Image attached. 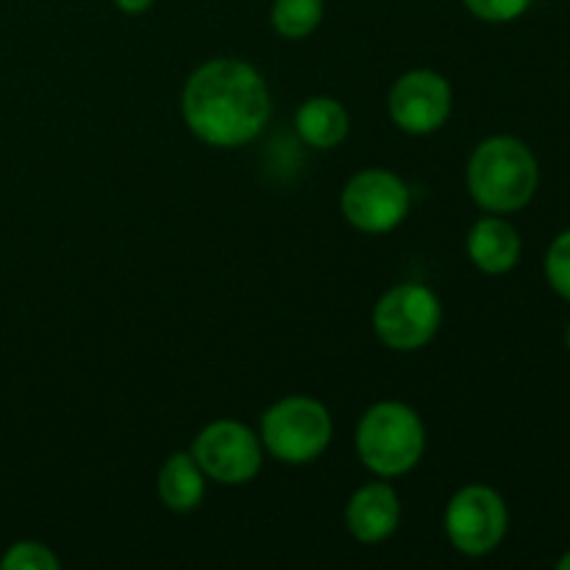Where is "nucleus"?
Returning <instances> with one entry per match:
<instances>
[{"label": "nucleus", "instance_id": "f3484780", "mask_svg": "<svg viewBox=\"0 0 570 570\" xmlns=\"http://www.w3.org/2000/svg\"><path fill=\"white\" fill-rule=\"evenodd\" d=\"M465 9L471 11L476 20L484 22H512L532 6V0H462Z\"/></svg>", "mask_w": 570, "mask_h": 570}, {"label": "nucleus", "instance_id": "f8f14e48", "mask_svg": "<svg viewBox=\"0 0 570 570\" xmlns=\"http://www.w3.org/2000/svg\"><path fill=\"white\" fill-rule=\"evenodd\" d=\"M348 128L351 120L345 106L340 104V100L326 98V95L309 98L306 104L298 106V111H295V131H298V137L304 139L309 148H337V145L348 137Z\"/></svg>", "mask_w": 570, "mask_h": 570}, {"label": "nucleus", "instance_id": "2eb2a0df", "mask_svg": "<svg viewBox=\"0 0 570 570\" xmlns=\"http://www.w3.org/2000/svg\"><path fill=\"white\" fill-rule=\"evenodd\" d=\"M3 570H56L59 568V557L42 543H33V540H22L14 543L0 560Z\"/></svg>", "mask_w": 570, "mask_h": 570}, {"label": "nucleus", "instance_id": "39448f33", "mask_svg": "<svg viewBox=\"0 0 570 570\" xmlns=\"http://www.w3.org/2000/svg\"><path fill=\"white\" fill-rule=\"evenodd\" d=\"M443 323L440 298L426 284L406 282L387 289L373 309V332L387 348L417 351L432 343Z\"/></svg>", "mask_w": 570, "mask_h": 570}, {"label": "nucleus", "instance_id": "1a4fd4ad", "mask_svg": "<svg viewBox=\"0 0 570 570\" xmlns=\"http://www.w3.org/2000/svg\"><path fill=\"white\" fill-rule=\"evenodd\" d=\"M451 87L440 72L412 70L393 83L387 95L390 120L406 134H432L451 115Z\"/></svg>", "mask_w": 570, "mask_h": 570}, {"label": "nucleus", "instance_id": "423d86ee", "mask_svg": "<svg viewBox=\"0 0 570 570\" xmlns=\"http://www.w3.org/2000/svg\"><path fill=\"white\" fill-rule=\"evenodd\" d=\"M510 512L493 488L468 484L456 490L445 507V534L451 546L465 557L493 554L507 538Z\"/></svg>", "mask_w": 570, "mask_h": 570}, {"label": "nucleus", "instance_id": "6ab92c4d", "mask_svg": "<svg viewBox=\"0 0 570 570\" xmlns=\"http://www.w3.org/2000/svg\"><path fill=\"white\" fill-rule=\"evenodd\" d=\"M557 568H560V570H570V551H568L566 557H562L560 562H557Z\"/></svg>", "mask_w": 570, "mask_h": 570}, {"label": "nucleus", "instance_id": "20e7f679", "mask_svg": "<svg viewBox=\"0 0 570 570\" xmlns=\"http://www.w3.org/2000/svg\"><path fill=\"white\" fill-rule=\"evenodd\" d=\"M334 434L326 406L306 395L276 401L262 415V449L284 465H309L328 449Z\"/></svg>", "mask_w": 570, "mask_h": 570}, {"label": "nucleus", "instance_id": "9b49d317", "mask_svg": "<svg viewBox=\"0 0 570 570\" xmlns=\"http://www.w3.org/2000/svg\"><path fill=\"white\" fill-rule=\"evenodd\" d=\"M468 256L482 273L501 276L521 259V237L504 217H482L468 234Z\"/></svg>", "mask_w": 570, "mask_h": 570}, {"label": "nucleus", "instance_id": "f257e3e1", "mask_svg": "<svg viewBox=\"0 0 570 570\" xmlns=\"http://www.w3.org/2000/svg\"><path fill=\"white\" fill-rule=\"evenodd\" d=\"M184 122L212 148L254 142L271 120V92L256 67L239 59H212L187 78Z\"/></svg>", "mask_w": 570, "mask_h": 570}, {"label": "nucleus", "instance_id": "aec40b11", "mask_svg": "<svg viewBox=\"0 0 570 570\" xmlns=\"http://www.w3.org/2000/svg\"><path fill=\"white\" fill-rule=\"evenodd\" d=\"M566 340H568V351H570V323H568V334H566Z\"/></svg>", "mask_w": 570, "mask_h": 570}, {"label": "nucleus", "instance_id": "f03ea898", "mask_svg": "<svg viewBox=\"0 0 570 570\" xmlns=\"http://www.w3.org/2000/svg\"><path fill=\"white\" fill-rule=\"evenodd\" d=\"M540 167L529 145L515 137H490L468 161L471 198L490 215H510L534 198Z\"/></svg>", "mask_w": 570, "mask_h": 570}, {"label": "nucleus", "instance_id": "a211bd4d", "mask_svg": "<svg viewBox=\"0 0 570 570\" xmlns=\"http://www.w3.org/2000/svg\"><path fill=\"white\" fill-rule=\"evenodd\" d=\"M115 6L126 14H145L154 6V0H115Z\"/></svg>", "mask_w": 570, "mask_h": 570}, {"label": "nucleus", "instance_id": "7ed1b4c3", "mask_svg": "<svg viewBox=\"0 0 570 570\" xmlns=\"http://www.w3.org/2000/svg\"><path fill=\"white\" fill-rule=\"evenodd\" d=\"M426 451L421 415L401 401H379L356 426V454L362 465L382 479L410 473Z\"/></svg>", "mask_w": 570, "mask_h": 570}, {"label": "nucleus", "instance_id": "0eeeda50", "mask_svg": "<svg viewBox=\"0 0 570 570\" xmlns=\"http://www.w3.org/2000/svg\"><path fill=\"white\" fill-rule=\"evenodd\" d=\"M412 193L406 181L384 167H371L351 176L340 209L354 228L365 234H387L406 220Z\"/></svg>", "mask_w": 570, "mask_h": 570}, {"label": "nucleus", "instance_id": "dca6fc26", "mask_svg": "<svg viewBox=\"0 0 570 570\" xmlns=\"http://www.w3.org/2000/svg\"><path fill=\"white\" fill-rule=\"evenodd\" d=\"M546 278L551 289L570 301V232H562L546 254Z\"/></svg>", "mask_w": 570, "mask_h": 570}, {"label": "nucleus", "instance_id": "ddd939ff", "mask_svg": "<svg viewBox=\"0 0 570 570\" xmlns=\"http://www.w3.org/2000/svg\"><path fill=\"white\" fill-rule=\"evenodd\" d=\"M206 493V476L193 451H176L159 471V499L170 512L198 510Z\"/></svg>", "mask_w": 570, "mask_h": 570}, {"label": "nucleus", "instance_id": "4468645a", "mask_svg": "<svg viewBox=\"0 0 570 570\" xmlns=\"http://www.w3.org/2000/svg\"><path fill=\"white\" fill-rule=\"evenodd\" d=\"M326 0H273L271 22L278 37L304 39L321 26Z\"/></svg>", "mask_w": 570, "mask_h": 570}, {"label": "nucleus", "instance_id": "6e6552de", "mask_svg": "<svg viewBox=\"0 0 570 570\" xmlns=\"http://www.w3.org/2000/svg\"><path fill=\"white\" fill-rule=\"evenodd\" d=\"M193 456L215 482L248 484L262 471V440L239 421H215L195 438Z\"/></svg>", "mask_w": 570, "mask_h": 570}, {"label": "nucleus", "instance_id": "9d476101", "mask_svg": "<svg viewBox=\"0 0 570 570\" xmlns=\"http://www.w3.org/2000/svg\"><path fill=\"white\" fill-rule=\"evenodd\" d=\"M401 501L387 482H371L351 495L345 527L360 543H382L399 529Z\"/></svg>", "mask_w": 570, "mask_h": 570}]
</instances>
